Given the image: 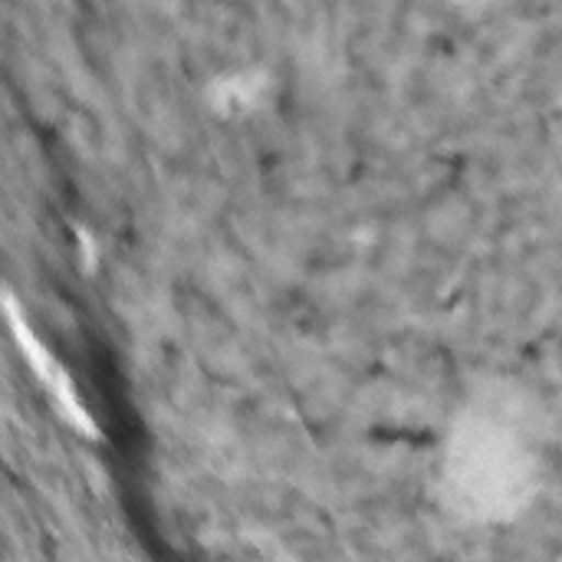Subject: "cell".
Segmentation results:
<instances>
[{
	"label": "cell",
	"mask_w": 562,
	"mask_h": 562,
	"mask_svg": "<svg viewBox=\"0 0 562 562\" xmlns=\"http://www.w3.org/2000/svg\"><path fill=\"white\" fill-rule=\"evenodd\" d=\"M211 102L221 115H244L260 102V82H250L247 76L217 82L211 89Z\"/></svg>",
	"instance_id": "obj_2"
},
{
	"label": "cell",
	"mask_w": 562,
	"mask_h": 562,
	"mask_svg": "<svg viewBox=\"0 0 562 562\" xmlns=\"http://www.w3.org/2000/svg\"><path fill=\"white\" fill-rule=\"evenodd\" d=\"M7 313H10V323H13V336H16V342L23 346V352H26V359L33 362V369H36V375H40V382L46 385V392L53 395V402L63 408V415L82 431V435H89V438H95V425H92V418L86 415V408H82V402L76 398V392H72V385H69V379H66V372L56 366V359L36 342V336L26 329V323L16 316V303H13V296H7Z\"/></svg>",
	"instance_id": "obj_1"
}]
</instances>
